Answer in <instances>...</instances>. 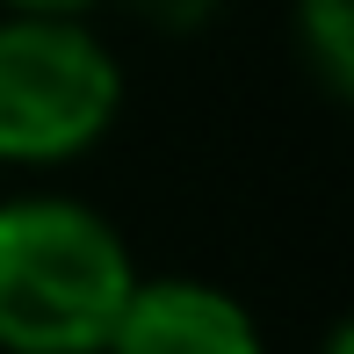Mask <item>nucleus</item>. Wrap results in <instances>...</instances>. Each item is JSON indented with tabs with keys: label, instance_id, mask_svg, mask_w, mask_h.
<instances>
[{
	"label": "nucleus",
	"instance_id": "39448f33",
	"mask_svg": "<svg viewBox=\"0 0 354 354\" xmlns=\"http://www.w3.org/2000/svg\"><path fill=\"white\" fill-rule=\"evenodd\" d=\"M8 15H87L94 0H0Z\"/></svg>",
	"mask_w": 354,
	"mask_h": 354
},
{
	"label": "nucleus",
	"instance_id": "f03ea898",
	"mask_svg": "<svg viewBox=\"0 0 354 354\" xmlns=\"http://www.w3.org/2000/svg\"><path fill=\"white\" fill-rule=\"evenodd\" d=\"M123 109V73L80 15H0V167H66Z\"/></svg>",
	"mask_w": 354,
	"mask_h": 354
},
{
	"label": "nucleus",
	"instance_id": "f257e3e1",
	"mask_svg": "<svg viewBox=\"0 0 354 354\" xmlns=\"http://www.w3.org/2000/svg\"><path fill=\"white\" fill-rule=\"evenodd\" d=\"M138 268L109 217L66 196L0 203V347L102 354Z\"/></svg>",
	"mask_w": 354,
	"mask_h": 354
},
{
	"label": "nucleus",
	"instance_id": "423d86ee",
	"mask_svg": "<svg viewBox=\"0 0 354 354\" xmlns=\"http://www.w3.org/2000/svg\"><path fill=\"white\" fill-rule=\"evenodd\" d=\"M326 354H354V340H347V326H333V333H326Z\"/></svg>",
	"mask_w": 354,
	"mask_h": 354
},
{
	"label": "nucleus",
	"instance_id": "7ed1b4c3",
	"mask_svg": "<svg viewBox=\"0 0 354 354\" xmlns=\"http://www.w3.org/2000/svg\"><path fill=\"white\" fill-rule=\"evenodd\" d=\"M102 354H268V347L253 311L224 297L217 282L159 275V282H131Z\"/></svg>",
	"mask_w": 354,
	"mask_h": 354
},
{
	"label": "nucleus",
	"instance_id": "20e7f679",
	"mask_svg": "<svg viewBox=\"0 0 354 354\" xmlns=\"http://www.w3.org/2000/svg\"><path fill=\"white\" fill-rule=\"evenodd\" d=\"M297 37L333 94L354 87V0H297Z\"/></svg>",
	"mask_w": 354,
	"mask_h": 354
}]
</instances>
